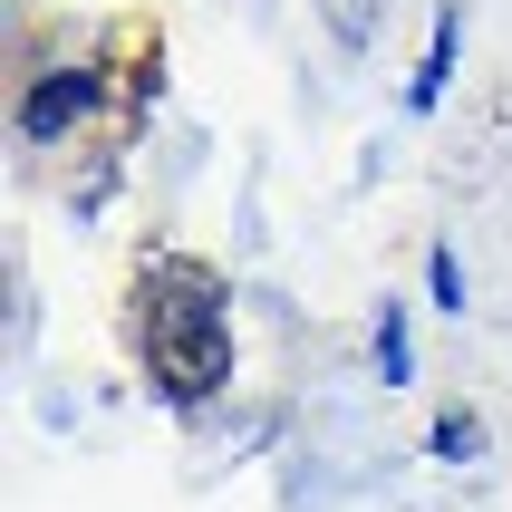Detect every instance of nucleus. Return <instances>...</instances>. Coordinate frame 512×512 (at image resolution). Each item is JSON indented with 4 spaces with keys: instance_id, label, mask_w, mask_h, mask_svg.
<instances>
[{
    "instance_id": "obj_3",
    "label": "nucleus",
    "mask_w": 512,
    "mask_h": 512,
    "mask_svg": "<svg viewBox=\"0 0 512 512\" xmlns=\"http://www.w3.org/2000/svg\"><path fill=\"white\" fill-rule=\"evenodd\" d=\"M455 39H464V10L445 0V10H435V29H426V58H416V78H406V107H416V116L445 107V87H455Z\"/></svg>"
},
{
    "instance_id": "obj_5",
    "label": "nucleus",
    "mask_w": 512,
    "mask_h": 512,
    "mask_svg": "<svg viewBox=\"0 0 512 512\" xmlns=\"http://www.w3.org/2000/svg\"><path fill=\"white\" fill-rule=\"evenodd\" d=\"M426 455L435 464H474L484 455V416H474V406H445V416L426 426Z\"/></svg>"
},
{
    "instance_id": "obj_2",
    "label": "nucleus",
    "mask_w": 512,
    "mask_h": 512,
    "mask_svg": "<svg viewBox=\"0 0 512 512\" xmlns=\"http://www.w3.org/2000/svg\"><path fill=\"white\" fill-rule=\"evenodd\" d=\"M97 97H107V87H97V68H49V78L20 97V136H29V145H58L68 126H87V116H97Z\"/></svg>"
},
{
    "instance_id": "obj_6",
    "label": "nucleus",
    "mask_w": 512,
    "mask_h": 512,
    "mask_svg": "<svg viewBox=\"0 0 512 512\" xmlns=\"http://www.w3.org/2000/svg\"><path fill=\"white\" fill-rule=\"evenodd\" d=\"M426 300H435V310H445V319H464V261L445 252V242H435V252H426Z\"/></svg>"
},
{
    "instance_id": "obj_1",
    "label": "nucleus",
    "mask_w": 512,
    "mask_h": 512,
    "mask_svg": "<svg viewBox=\"0 0 512 512\" xmlns=\"http://www.w3.org/2000/svg\"><path fill=\"white\" fill-rule=\"evenodd\" d=\"M136 358L165 406H203L232 387V310L203 261H155L136 281Z\"/></svg>"
},
{
    "instance_id": "obj_4",
    "label": "nucleus",
    "mask_w": 512,
    "mask_h": 512,
    "mask_svg": "<svg viewBox=\"0 0 512 512\" xmlns=\"http://www.w3.org/2000/svg\"><path fill=\"white\" fill-rule=\"evenodd\" d=\"M377 377H387V387H416V329H406V300L377 310Z\"/></svg>"
}]
</instances>
